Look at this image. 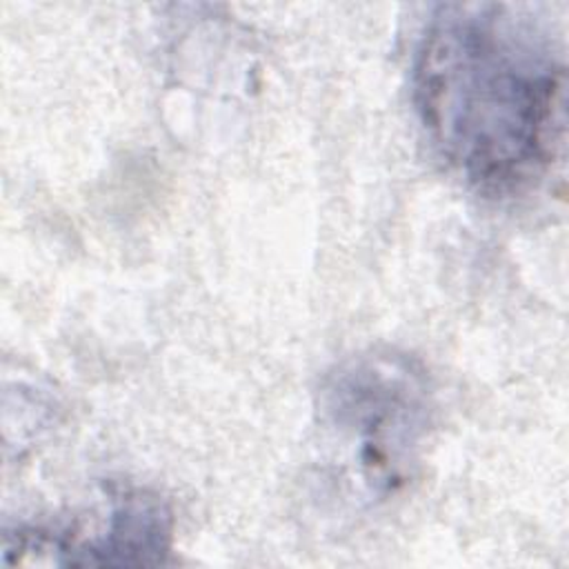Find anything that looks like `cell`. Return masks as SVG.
<instances>
[{
  "label": "cell",
  "mask_w": 569,
  "mask_h": 569,
  "mask_svg": "<svg viewBox=\"0 0 569 569\" xmlns=\"http://www.w3.org/2000/svg\"><path fill=\"white\" fill-rule=\"evenodd\" d=\"M431 418L425 367L396 349L342 360L318 391L325 440L369 498H389L413 478Z\"/></svg>",
  "instance_id": "7a4b0ae2"
},
{
  "label": "cell",
  "mask_w": 569,
  "mask_h": 569,
  "mask_svg": "<svg viewBox=\"0 0 569 569\" xmlns=\"http://www.w3.org/2000/svg\"><path fill=\"white\" fill-rule=\"evenodd\" d=\"M173 545V516L167 502L140 487L107 496V509L89 522L67 529L22 527L4 533V565L156 567Z\"/></svg>",
  "instance_id": "3957f363"
},
{
  "label": "cell",
  "mask_w": 569,
  "mask_h": 569,
  "mask_svg": "<svg viewBox=\"0 0 569 569\" xmlns=\"http://www.w3.org/2000/svg\"><path fill=\"white\" fill-rule=\"evenodd\" d=\"M565 53L536 9L451 2L413 60V102L438 153L489 196L531 189L565 133Z\"/></svg>",
  "instance_id": "6da1fadb"
}]
</instances>
